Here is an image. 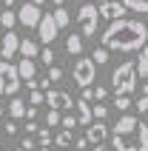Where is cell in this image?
Returning <instances> with one entry per match:
<instances>
[{"label": "cell", "instance_id": "cell-1", "mask_svg": "<svg viewBox=\"0 0 148 151\" xmlns=\"http://www.w3.org/2000/svg\"><path fill=\"white\" fill-rule=\"evenodd\" d=\"M148 40V29L142 20H111L106 32H103V49L106 51H140Z\"/></svg>", "mask_w": 148, "mask_h": 151}, {"label": "cell", "instance_id": "cell-2", "mask_svg": "<svg viewBox=\"0 0 148 151\" xmlns=\"http://www.w3.org/2000/svg\"><path fill=\"white\" fill-rule=\"evenodd\" d=\"M111 86H114L117 94H128L137 88V74H134V60H125L120 66L114 68V74H111Z\"/></svg>", "mask_w": 148, "mask_h": 151}, {"label": "cell", "instance_id": "cell-3", "mask_svg": "<svg viewBox=\"0 0 148 151\" xmlns=\"http://www.w3.org/2000/svg\"><path fill=\"white\" fill-rule=\"evenodd\" d=\"M77 23H80L83 37H94V34H97V26H100L97 6H94V3H85V6H80V9H77Z\"/></svg>", "mask_w": 148, "mask_h": 151}, {"label": "cell", "instance_id": "cell-4", "mask_svg": "<svg viewBox=\"0 0 148 151\" xmlns=\"http://www.w3.org/2000/svg\"><path fill=\"white\" fill-rule=\"evenodd\" d=\"M71 77H74V83L80 86V88H91V83L97 80V66L91 63V57H80L74 63Z\"/></svg>", "mask_w": 148, "mask_h": 151}, {"label": "cell", "instance_id": "cell-5", "mask_svg": "<svg viewBox=\"0 0 148 151\" xmlns=\"http://www.w3.org/2000/svg\"><path fill=\"white\" fill-rule=\"evenodd\" d=\"M43 103H46L51 111H68V109H74L71 94H66V91H54V88L43 91Z\"/></svg>", "mask_w": 148, "mask_h": 151}, {"label": "cell", "instance_id": "cell-6", "mask_svg": "<svg viewBox=\"0 0 148 151\" xmlns=\"http://www.w3.org/2000/svg\"><path fill=\"white\" fill-rule=\"evenodd\" d=\"M14 17H17V23H23L26 29H37L43 12H40V6H34V3H23V6L14 12Z\"/></svg>", "mask_w": 148, "mask_h": 151}, {"label": "cell", "instance_id": "cell-7", "mask_svg": "<svg viewBox=\"0 0 148 151\" xmlns=\"http://www.w3.org/2000/svg\"><path fill=\"white\" fill-rule=\"evenodd\" d=\"M37 34H40V43H43V46H51V43H54V37H57V26H54L51 14H43L40 17V23H37Z\"/></svg>", "mask_w": 148, "mask_h": 151}, {"label": "cell", "instance_id": "cell-8", "mask_svg": "<svg viewBox=\"0 0 148 151\" xmlns=\"http://www.w3.org/2000/svg\"><path fill=\"white\" fill-rule=\"evenodd\" d=\"M97 14L106 17V20H120V17L125 14V9H123V3H117V0H106V3L97 6Z\"/></svg>", "mask_w": 148, "mask_h": 151}, {"label": "cell", "instance_id": "cell-9", "mask_svg": "<svg viewBox=\"0 0 148 151\" xmlns=\"http://www.w3.org/2000/svg\"><path fill=\"white\" fill-rule=\"evenodd\" d=\"M88 131H85V143L88 145H103L106 143V137H108V128L106 123H91V126H85Z\"/></svg>", "mask_w": 148, "mask_h": 151}, {"label": "cell", "instance_id": "cell-10", "mask_svg": "<svg viewBox=\"0 0 148 151\" xmlns=\"http://www.w3.org/2000/svg\"><path fill=\"white\" fill-rule=\"evenodd\" d=\"M17 46H20V34L14 32H6L3 34V40H0V57H14L17 54Z\"/></svg>", "mask_w": 148, "mask_h": 151}, {"label": "cell", "instance_id": "cell-11", "mask_svg": "<svg viewBox=\"0 0 148 151\" xmlns=\"http://www.w3.org/2000/svg\"><path fill=\"white\" fill-rule=\"evenodd\" d=\"M137 123H140V120L131 117V114H120V120L114 123V134H120V137L134 134V131H137Z\"/></svg>", "mask_w": 148, "mask_h": 151}, {"label": "cell", "instance_id": "cell-12", "mask_svg": "<svg viewBox=\"0 0 148 151\" xmlns=\"http://www.w3.org/2000/svg\"><path fill=\"white\" fill-rule=\"evenodd\" d=\"M17 77H20V83H32L34 80V74H37V63L34 60H26V57H20V63H17Z\"/></svg>", "mask_w": 148, "mask_h": 151}, {"label": "cell", "instance_id": "cell-13", "mask_svg": "<svg viewBox=\"0 0 148 151\" xmlns=\"http://www.w3.org/2000/svg\"><path fill=\"white\" fill-rule=\"evenodd\" d=\"M134 74H137V80H145V77H148V46H142V49L137 51V60H134Z\"/></svg>", "mask_w": 148, "mask_h": 151}, {"label": "cell", "instance_id": "cell-14", "mask_svg": "<svg viewBox=\"0 0 148 151\" xmlns=\"http://www.w3.org/2000/svg\"><path fill=\"white\" fill-rule=\"evenodd\" d=\"M17 54L26 60H34L37 54H40V46L32 40V37H20V46H17Z\"/></svg>", "mask_w": 148, "mask_h": 151}, {"label": "cell", "instance_id": "cell-15", "mask_svg": "<svg viewBox=\"0 0 148 151\" xmlns=\"http://www.w3.org/2000/svg\"><path fill=\"white\" fill-rule=\"evenodd\" d=\"M111 145H114V151H137V137L134 134H128V137L114 134L111 137Z\"/></svg>", "mask_w": 148, "mask_h": 151}, {"label": "cell", "instance_id": "cell-16", "mask_svg": "<svg viewBox=\"0 0 148 151\" xmlns=\"http://www.w3.org/2000/svg\"><path fill=\"white\" fill-rule=\"evenodd\" d=\"M77 126H91V123H94V120H91V106L85 100H77Z\"/></svg>", "mask_w": 148, "mask_h": 151}, {"label": "cell", "instance_id": "cell-17", "mask_svg": "<svg viewBox=\"0 0 148 151\" xmlns=\"http://www.w3.org/2000/svg\"><path fill=\"white\" fill-rule=\"evenodd\" d=\"M134 137H137V151H148V126H145V120H140V123H137Z\"/></svg>", "mask_w": 148, "mask_h": 151}, {"label": "cell", "instance_id": "cell-18", "mask_svg": "<svg viewBox=\"0 0 148 151\" xmlns=\"http://www.w3.org/2000/svg\"><path fill=\"white\" fill-rule=\"evenodd\" d=\"M26 114V103L20 100V97H11V100H9V117L11 120H20Z\"/></svg>", "mask_w": 148, "mask_h": 151}, {"label": "cell", "instance_id": "cell-19", "mask_svg": "<svg viewBox=\"0 0 148 151\" xmlns=\"http://www.w3.org/2000/svg\"><path fill=\"white\" fill-rule=\"evenodd\" d=\"M51 20H54V26H57V32H60V29H66V26L71 23V17H68V12L63 6H57L54 12H51Z\"/></svg>", "mask_w": 148, "mask_h": 151}, {"label": "cell", "instance_id": "cell-20", "mask_svg": "<svg viewBox=\"0 0 148 151\" xmlns=\"http://www.w3.org/2000/svg\"><path fill=\"white\" fill-rule=\"evenodd\" d=\"M66 51H68V54H74V57H80V54H83V37H77V34H68Z\"/></svg>", "mask_w": 148, "mask_h": 151}, {"label": "cell", "instance_id": "cell-21", "mask_svg": "<svg viewBox=\"0 0 148 151\" xmlns=\"http://www.w3.org/2000/svg\"><path fill=\"white\" fill-rule=\"evenodd\" d=\"M125 12H137V14H145L148 12V0H123Z\"/></svg>", "mask_w": 148, "mask_h": 151}, {"label": "cell", "instance_id": "cell-22", "mask_svg": "<svg viewBox=\"0 0 148 151\" xmlns=\"http://www.w3.org/2000/svg\"><path fill=\"white\" fill-rule=\"evenodd\" d=\"M14 23H17V17H14V12H11V9L0 12V26H3L6 32H11V29H14Z\"/></svg>", "mask_w": 148, "mask_h": 151}, {"label": "cell", "instance_id": "cell-23", "mask_svg": "<svg viewBox=\"0 0 148 151\" xmlns=\"http://www.w3.org/2000/svg\"><path fill=\"white\" fill-rule=\"evenodd\" d=\"M54 143H57V148H68V145L74 143V134L63 128V131H57V137H54Z\"/></svg>", "mask_w": 148, "mask_h": 151}, {"label": "cell", "instance_id": "cell-24", "mask_svg": "<svg viewBox=\"0 0 148 151\" xmlns=\"http://www.w3.org/2000/svg\"><path fill=\"white\" fill-rule=\"evenodd\" d=\"M106 117H108V106H103V103H97V106L91 109V120H94V123H103Z\"/></svg>", "mask_w": 148, "mask_h": 151}, {"label": "cell", "instance_id": "cell-25", "mask_svg": "<svg viewBox=\"0 0 148 151\" xmlns=\"http://www.w3.org/2000/svg\"><path fill=\"white\" fill-rule=\"evenodd\" d=\"M114 109L120 111V114H123L125 109H131V97H125V94H117V97H114Z\"/></svg>", "mask_w": 148, "mask_h": 151}, {"label": "cell", "instance_id": "cell-26", "mask_svg": "<svg viewBox=\"0 0 148 151\" xmlns=\"http://www.w3.org/2000/svg\"><path fill=\"white\" fill-rule=\"evenodd\" d=\"M91 63H94V66H103V63H108V51L103 49V46H97V49H94V54H91Z\"/></svg>", "mask_w": 148, "mask_h": 151}, {"label": "cell", "instance_id": "cell-27", "mask_svg": "<svg viewBox=\"0 0 148 151\" xmlns=\"http://www.w3.org/2000/svg\"><path fill=\"white\" fill-rule=\"evenodd\" d=\"M46 80H49V83H60V80H63V68H60V66H49Z\"/></svg>", "mask_w": 148, "mask_h": 151}, {"label": "cell", "instance_id": "cell-28", "mask_svg": "<svg viewBox=\"0 0 148 151\" xmlns=\"http://www.w3.org/2000/svg\"><path fill=\"white\" fill-rule=\"evenodd\" d=\"M37 57H40L43 63H46V66H54V51H51V46H46V49H43L40 54H37Z\"/></svg>", "mask_w": 148, "mask_h": 151}, {"label": "cell", "instance_id": "cell-29", "mask_svg": "<svg viewBox=\"0 0 148 151\" xmlns=\"http://www.w3.org/2000/svg\"><path fill=\"white\" fill-rule=\"evenodd\" d=\"M37 140H40V145H51V131L49 128H37Z\"/></svg>", "mask_w": 148, "mask_h": 151}, {"label": "cell", "instance_id": "cell-30", "mask_svg": "<svg viewBox=\"0 0 148 151\" xmlns=\"http://www.w3.org/2000/svg\"><path fill=\"white\" fill-rule=\"evenodd\" d=\"M60 117H63L60 111H51L49 109V114H46V126H60Z\"/></svg>", "mask_w": 148, "mask_h": 151}, {"label": "cell", "instance_id": "cell-31", "mask_svg": "<svg viewBox=\"0 0 148 151\" xmlns=\"http://www.w3.org/2000/svg\"><path fill=\"white\" fill-rule=\"evenodd\" d=\"M60 126L66 128V131H71V128L77 126V120H74V114H66V117H60Z\"/></svg>", "mask_w": 148, "mask_h": 151}, {"label": "cell", "instance_id": "cell-32", "mask_svg": "<svg viewBox=\"0 0 148 151\" xmlns=\"http://www.w3.org/2000/svg\"><path fill=\"white\" fill-rule=\"evenodd\" d=\"M91 91H94V100L97 103H103L108 97V88H103V86H97V88H91Z\"/></svg>", "mask_w": 148, "mask_h": 151}, {"label": "cell", "instance_id": "cell-33", "mask_svg": "<svg viewBox=\"0 0 148 151\" xmlns=\"http://www.w3.org/2000/svg\"><path fill=\"white\" fill-rule=\"evenodd\" d=\"M134 106H137V111H140V114H145V111H148V94H142V97L134 103Z\"/></svg>", "mask_w": 148, "mask_h": 151}, {"label": "cell", "instance_id": "cell-34", "mask_svg": "<svg viewBox=\"0 0 148 151\" xmlns=\"http://www.w3.org/2000/svg\"><path fill=\"white\" fill-rule=\"evenodd\" d=\"M29 103H32L34 109H37V106L43 103V91H37V88H34V91H32V97H29Z\"/></svg>", "mask_w": 148, "mask_h": 151}, {"label": "cell", "instance_id": "cell-35", "mask_svg": "<svg viewBox=\"0 0 148 151\" xmlns=\"http://www.w3.org/2000/svg\"><path fill=\"white\" fill-rule=\"evenodd\" d=\"M23 117H29V123H34V120H37V109H34V106H26V114Z\"/></svg>", "mask_w": 148, "mask_h": 151}, {"label": "cell", "instance_id": "cell-36", "mask_svg": "<svg viewBox=\"0 0 148 151\" xmlns=\"http://www.w3.org/2000/svg\"><path fill=\"white\" fill-rule=\"evenodd\" d=\"M0 131H3V134H9V137H11V134H17V123H6V126L0 128Z\"/></svg>", "mask_w": 148, "mask_h": 151}, {"label": "cell", "instance_id": "cell-37", "mask_svg": "<svg viewBox=\"0 0 148 151\" xmlns=\"http://www.w3.org/2000/svg\"><path fill=\"white\" fill-rule=\"evenodd\" d=\"M20 148H23V151H34V140H32V137H23Z\"/></svg>", "mask_w": 148, "mask_h": 151}, {"label": "cell", "instance_id": "cell-38", "mask_svg": "<svg viewBox=\"0 0 148 151\" xmlns=\"http://www.w3.org/2000/svg\"><path fill=\"white\" fill-rule=\"evenodd\" d=\"M77 151H88V143H85V137H77Z\"/></svg>", "mask_w": 148, "mask_h": 151}, {"label": "cell", "instance_id": "cell-39", "mask_svg": "<svg viewBox=\"0 0 148 151\" xmlns=\"http://www.w3.org/2000/svg\"><path fill=\"white\" fill-rule=\"evenodd\" d=\"M80 100H85V103L94 100V91H91V88H83V97H80Z\"/></svg>", "mask_w": 148, "mask_h": 151}, {"label": "cell", "instance_id": "cell-40", "mask_svg": "<svg viewBox=\"0 0 148 151\" xmlns=\"http://www.w3.org/2000/svg\"><path fill=\"white\" fill-rule=\"evenodd\" d=\"M37 128H40L37 123H29V126H26V131H29V134H37Z\"/></svg>", "mask_w": 148, "mask_h": 151}, {"label": "cell", "instance_id": "cell-41", "mask_svg": "<svg viewBox=\"0 0 148 151\" xmlns=\"http://www.w3.org/2000/svg\"><path fill=\"white\" fill-rule=\"evenodd\" d=\"M14 3H17V0H3V6H6V9H11Z\"/></svg>", "mask_w": 148, "mask_h": 151}, {"label": "cell", "instance_id": "cell-42", "mask_svg": "<svg viewBox=\"0 0 148 151\" xmlns=\"http://www.w3.org/2000/svg\"><path fill=\"white\" fill-rule=\"evenodd\" d=\"M94 151H111L108 145H94Z\"/></svg>", "mask_w": 148, "mask_h": 151}, {"label": "cell", "instance_id": "cell-43", "mask_svg": "<svg viewBox=\"0 0 148 151\" xmlns=\"http://www.w3.org/2000/svg\"><path fill=\"white\" fill-rule=\"evenodd\" d=\"M3 88H6V80H3V74H0V94H3Z\"/></svg>", "mask_w": 148, "mask_h": 151}, {"label": "cell", "instance_id": "cell-44", "mask_svg": "<svg viewBox=\"0 0 148 151\" xmlns=\"http://www.w3.org/2000/svg\"><path fill=\"white\" fill-rule=\"evenodd\" d=\"M29 3H34V6H43V3H46V0H29Z\"/></svg>", "mask_w": 148, "mask_h": 151}, {"label": "cell", "instance_id": "cell-45", "mask_svg": "<svg viewBox=\"0 0 148 151\" xmlns=\"http://www.w3.org/2000/svg\"><path fill=\"white\" fill-rule=\"evenodd\" d=\"M40 151H51V145H40Z\"/></svg>", "mask_w": 148, "mask_h": 151}, {"label": "cell", "instance_id": "cell-46", "mask_svg": "<svg viewBox=\"0 0 148 151\" xmlns=\"http://www.w3.org/2000/svg\"><path fill=\"white\" fill-rule=\"evenodd\" d=\"M63 3H66V0H54V6H63Z\"/></svg>", "mask_w": 148, "mask_h": 151}, {"label": "cell", "instance_id": "cell-47", "mask_svg": "<svg viewBox=\"0 0 148 151\" xmlns=\"http://www.w3.org/2000/svg\"><path fill=\"white\" fill-rule=\"evenodd\" d=\"M0 117H3V106H0Z\"/></svg>", "mask_w": 148, "mask_h": 151}, {"label": "cell", "instance_id": "cell-48", "mask_svg": "<svg viewBox=\"0 0 148 151\" xmlns=\"http://www.w3.org/2000/svg\"><path fill=\"white\" fill-rule=\"evenodd\" d=\"M100 3H106V0H97V6H100Z\"/></svg>", "mask_w": 148, "mask_h": 151}, {"label": "cell", "instance_id": "cell-49", "mask_svg": "<svg viewBox=\"0 0 148 151\" xmlns=\"http://www.w3.org/2000/svg\"><path fill=\"white\" fill-rule=\"evenodd\" d=\"M57 151H68V148H57Z\"/></svg>", "mask_w": 148, "mask_h": 151}, {"label": "cell", "instance_id": "cell-50", "mask_svg": "<svg viewBox=\"0 0 148 151\" xmlns=\"http://www.w3.org/2000/svg\"><path fill=\"white\" fill-rule=\"evenodd\" d=\"M3 151H11V148H3Z\"/></svg>", "mask_w": 148, "mask_h": 151}, {"label": "cell", "instance_id": "cell-51", "mask_svg": "<svg viewBox=\"0 0 148 151\" xmlns=\"http://www.w3.org/2000/svg\"><path fill=\"white\" fill-rule=\"evenodd\" d=\"M0 137H3V131H0Z\"/></svg>", "mask_w": 148, "mask_h": 151}, {"label": "cell", "instance_id": "cell-52", "mask_svg": "<svg viewBox=\"0 0 148 151\" xmlns=\"http://www.w3.org/2000/svg\"><path fill=\"white\" fill-rule=\"evenodd\" d=\"M17 151H23V148H17Z\"/></svg>", "mask_w": 148, "mask_h": 151}]
</instances>
